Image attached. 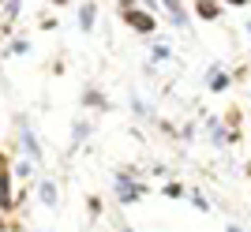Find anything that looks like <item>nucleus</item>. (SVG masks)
<instances>
[{"label": "nucleus", "instance_id": "obj_4", "mask_svg": "<svg viewBox=\"0 0 251 232\" xmlns=\"http://www.w3.org/2000/svg\"><path fill=\"white\" fill-rule=\"evenodd\" d=\"M98 23V0H83V8H79V30L90 34Z\"/></svg>", "mask_w": 251, "mask_h": 232}, {"label": "nucleus", "instance_id": "obj_5", "mask_svg": "<svg viewBox=\"0 0 251 232\" xmlns=\"http://www.w3.org/2000/svg\"><path fill=\"white\" fill-rule=\"evenodd\" d=\"M195 15L202 23H214V19H221V4L218 0H195Z\"/></svg>", "mask_w": 251, "mask_h": 232}, {"label": "nucleus", "instance_id": "obj_1", "mask_svg": "<svg viewBox=\"0 0 251 232\" xmlns=\"http://www.w3.org/2000/svg\"><path fill=\"white\" fill-rule=\"evenodd\" d=\"M120 23H124L127 30H135V34H154V30H157V15H150L143 4L120 11Z\"/></svg>", "mask_w": 251, "mask_h": 232}, {"label": "nucleus", "instance_id": "obj_2", "mask_svg": "<svg viewBox=\"0 0 251 232\" xmlns=\"http://www.w3.org/2000/svg\"><path fill=\"white\" fill-rule=\"evenodd\" d=\"M11 161H8V154L0 150V213H11L15 210V199H11Z\"/></svg>", "mask_w": 251, "mask_h": 232}, {"label": "nucleus", "instance_id": "obj_6", "mask_svg": "<svg viewBox=\"0 0 251 232\" xmlns=\"http://www.w3.org/2000/svg\"><path fill=\"white\" fill-rule=\"evenodd\" d=\"M229 83H232V79L221 71V68H210V90H214V94H221V90H225Z\"/></svg>", "mask_w": 251, "mask_h": 232}, {"label": "nucleus", "instance_id": "obj_13", "mask_svg": "<svg viewBox=\"0 0 251 232\" xmlns=\"http://www.w3.org/2000/svg\"><path fill=\"white\" fill-rule=\"evenodd\" d=\"M52 4H56V8H64V4H72V0H52Z\"/></svg>", "mask_w": 251, "mask_h": 232}, {"label": "nucleus", "instance_id": "obj_7", "mask_svg": "<svg viewBox=\"0 0 251 232\" xmlns=\"http://www.w3.org/2000/svg\"><path fill=\"white\" fill-rule=\"evenodd\" d=\"M83 101H86V105H94V109H105V97L98 94L94 86H90V90H86V94H83Z\"/></svg>", "mask_w": 251, "mask_h": 232}, {"label": "nucleus", "instance_id": "obj_8", "mask_svg": "<svg viewBox=\"0 0 251 232\" xmlns=\"http://www.w3.org/2000/svg\"><path fill=\"white\" fill-rule=\"evenodd\" d=\"M8 53H11V56H19V53H30V42H26V38H15Z\"/></svg>", "mask_w": 251, "mask_h": 232}, {"label": "nucleus", "instance_id": "obj_11", "mask_svg": "<svg viewBox=\"0 0 251 232\" xmlns=\"http://www.w3.org/2000/svg\"><path fill=\"white\" fill-rule=\"evenodd\" d=\"M139 4H143V8H147L150 15H154V11H157V0H139Z\"/></svg>", "mask_w": 251, "mask_h": 232}, {"label": "nucleus", "instance_id": "obj_10", "mask_svg": "<svg viewBox=\"0 0 251 232\" xmlns=\"http://www.w3.org/2000/svg\"><path fill=\"white\" fill-rule=\"evenodd\" d=\"M135 4H139V0H116V8H120V11H127V8H135Z\"/></svg>", "mask_w": 251, "mask_h": 232}, {"label": "nucleus", "instance_id": "obj_12", "mask_svg": "<svg viewBox=\"0 0 251 232\" xmlns=\"http://www.w3.org/2000/svg\"><path fill=\"white\" fill-rule=\"evenodd\" d=\"M225 4H236V8H244V4H251V0H225Z\"/></svg>", "mask_w": 251, "mask_h": 232}, {"label": "nucleus", "instance_id": "obj_9", "mask_svg": "<svg viewBox=\"0 0 251 232\" xmlns=\"http://www.w3.org/2000/svg\"><path fill=\"white\" fill-rule=\"evenodd\" d=\"M154 60H169V45H154Z\"/></svg>", "mask_w": 251, "mask_h": 232}, {"label": "nucleus", "instance_id": "obj_14", "mask_svg": "<svg viewBox=\"0 0 251 232\" xmlns=\"http://www.w3.org/2000/svg\"><path fill=\"white\" fill-rule=\"evenodd\" d=\"M244 30H248V34H251V23H248V26H244Z\"/></svg>", "mask_w": 251, "mask_h": 232}, {"label": "nucleus", "instance_id": "obj_3", "mask_svg": "<svg viewBox=\"0 0 251 232\" xmlns=\"http://www.w3.org/2000/svg\"><path fill=\"white\" fill-rule=\"evenodd\" d=\"M161 4H165L169 19H173V26H176V30H188L191 15H188V8H184V0H161Z\"/></svg>", "mask_w": 251, "mask_h": 232}]
</instances>
